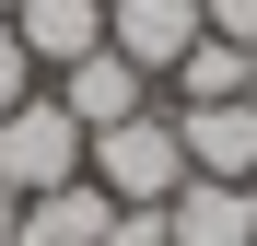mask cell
Returning <instances> with one entry per match:
<instances>
[{
    "label": "cell",
    "mask_w": 257,
    "mask_h": 246,
    "mask_svg": "<svg viewBox=\"0 0 257 246\" xmlns=\"http://www.w3.org/2000/svg\"><path fill=\"white\" fill-rule=\"evenodd\" d=\"M82 176H94V188L117 199V211H164V199L187 188V141H176V106H141V117H117V129H94Z\"/></svg>",
    "instance_id": "6da1fadb"
},
{
    "label": "cell",
    "mask_w": 257,
    "mask_h": 246,
    "mask_svg": "<svg viewBox=\"0 0 257 246\" xmlns=\"http://www.w3.org/2000/svg\"><path fill=\"white\" fill-rule=\"evenodd\" d=\"M82 152H94V129H82V117L47 94V82H35V94H24L12 117H0V199L24 211V199L70 188V176H82Z\"/></svg>",
    "instance_id": "7a4b0ae2"
},
{
    "label": "cell",
    "mask_w": 257,
    "mask_h": 246,
    "mask_svg": "<svg viewBox=\"0 0 257 246\" xmlns=\"http://www.w3.org/2000/svg\"><path fill=\"white\" fill-rule=\"evenodd\" d=\"M199 35H210V24H199V0H105V47L141 70V82H164Z\"/></svg>",
    "instance_id": "3957f363"
},
{
    "label": "cell",
    "mask_w": 257,
    "mask_h": 246,
    "mask_svg": "<svg viewBox=\"0 0 257 246\" xmlns=\"http://www.w3.org/2000/svg\"><path fill=\"white\" fill-rule=\"evenodd\" d=\"M176 141H187V176H210V188H245L257 176V106L234 94V106H176Z\"/></svg>",
    "instance_id": "277c9868"
},
{
    "label": "cell",
    "mask_w": 257,
    "mask_h": 246,
    "mask_svg": "<svg viewBox=\"0 0 257 246\" xmlns=\"http://www.w3.org/2000/svg\"><path fill=\"white\" fill-rule=\"evenodd\" d=\"M12 35H24V59L59 82L70 59H94V47H105V0H12Z\"/></svg>",
    "instance_id": "5b68a950"
},
{
    "label": "cell",
    "mask_w": 257,
    "mask_h": 246,
    "mask_svg": "<svg viewBox=\"0 0 257 246\" xmlns=\"http://www.w3.org/2000/svg\"><path fill=\"white\" fill-rule=\"evenodd\" d=\"M47 94H59L70 117H82V129H117V117H141V106L164 94V82H141V70H128L117 47H94V59H70V70L47 82Z\"/></svg>",
    "instance_id": "8992f818"
},
{
    "label": "cell",
    "mask_w": 257,
    "mask_h": 246,
    "mask_svg": "<svg viewBox=\"0 0 257 246\" xmlns=\"http://www.w3.org/2000/svg\"><path fill=\"white\" fill-rule=\"evenodd\" d=\"M105 234H117V199L94 176H70V188H47V199L12 211V246H105Z\"/></svg>",
    "instance_id": "52a82bcc"
},
{
    "label": "cell",
    "mask_w": 257,
    "mask_h": 246,
    "mask_svg": "<svg viewBox=\"0 0 257 246\" xmlns=\"http://www.w3.org/2000/svg\"><path fill=\"white\" fill-rule=\"evenodd\" d=\"M164 234H176V246H257V211H245V188L187 176L176 199H164Z\"/></svg>",
    "instance_id": "ba28073f"
},
{
    "label": "cell",
    "mask_w": 257,
    "mask_h": 246,
    "mask_svg": "<svg viewBox=\"0 0 257 246\" xmlns=\"http://www.w3.org/2000/svg\"><path fill=\"white\" fill-rule=\"evenodd\" d=\"M245 59H257V47H222V35H199V47L164 70V82H176V106H234V94H245Z\"/></svg>",
    "instance_id": "9c48e42d"
},
{
    "label": "cell",
    "mask_w": 257,
    "mask_h": 246,
    "mask_svg": "<svg viewBox=\"0 0 257 246\" xmlns=\"http://www.w3.org/2000/svg\"><path fill=\"white\" fill-rule=\"evenodd\" d=\"M35 82H47V70H35V59H24V35H12V24H0V117H12V106L35 94Z\"/></svg>",
    "instance_id": "30bf717a"
},
{
    "label": "cell",
    "mask_w": 257,
    "mask_h": 246,
    "mask_svg": "<svg viewBox=\"0 0 257 246\" xmlns=\"http://www.w3.org/2000/svg\"><path fill=\"white\" fill-rule=\"evenodd\" d=\"M199 24L222 35V47H257V0H199Z\"/></svg>",
    "instance_id": "8fae6325"
},
{
    "label": "cell",
    "mask_w": 257,
    "mask_h": 246,
    "mask_svg": "<svg viewBox=\"0 0 257 246\" xmlns=\"http://www.w3.org/2000/svg\"><path fill=\"white\" fill-rule=\"evenodd\" d=\"M105 246H176V234H164V211H117V234Z\"/></svg>",
    "instance_id": "7c38bea8"
},
{
    "label": "cell",
    "mask_w": 257,
    "mask_h": 246,
    "mask_svg": "<svg viewBox=\"0 0 257 246\" xmlns=\"http://www.w3.org/2000/svg\"><path fill=\"white\" fill-rule=\"evenodd\" d=\"M0 246H12V199H0Z\"/></svg>",
    "instance_id": "4fadbf2b"
},
{
    "label": "cell",
    "mask_w": 257,
    "mask_h": 246,
    "mask_svg": "<svg viewBox=\"0 0 257 246\" xmlns=\"http://www.w3.org/2000/svg\"><path fill=\"white\" fill-rule=\"evenodd\" d=\"M245 106H257V59H245Z\"/></svg>",
    "instance_id": "5bb4252c"
},
{
    "label": "cell",
    "mask_w": 257,
    "mask_h": 246,
    "mask_svg": "<svg viewBox=\"0 0 257 246\" xmlns=\"http://www.w3.org/2000/svg\"><path fill=\"white\" fill-rule=\"evenodd\" d=\"M245 211H257V176H245Z\"/></svg>",
    "instance_id": "9a60e30c"
},
{
    "label": "cell",
    "mask_w": 257,
    "mask_h": 246,
    "mask_svg": "<svg viewBox=\"0 0 257 246\" xmlns=\"http://www.w3.org/2000/svg\"><path fill=\"white\" fill-rule=\"evenodd\" d=\"M0 24H12V0H0Z\"/></svg>",
    "instance_id": "2e32d148"
}]
</instances>
